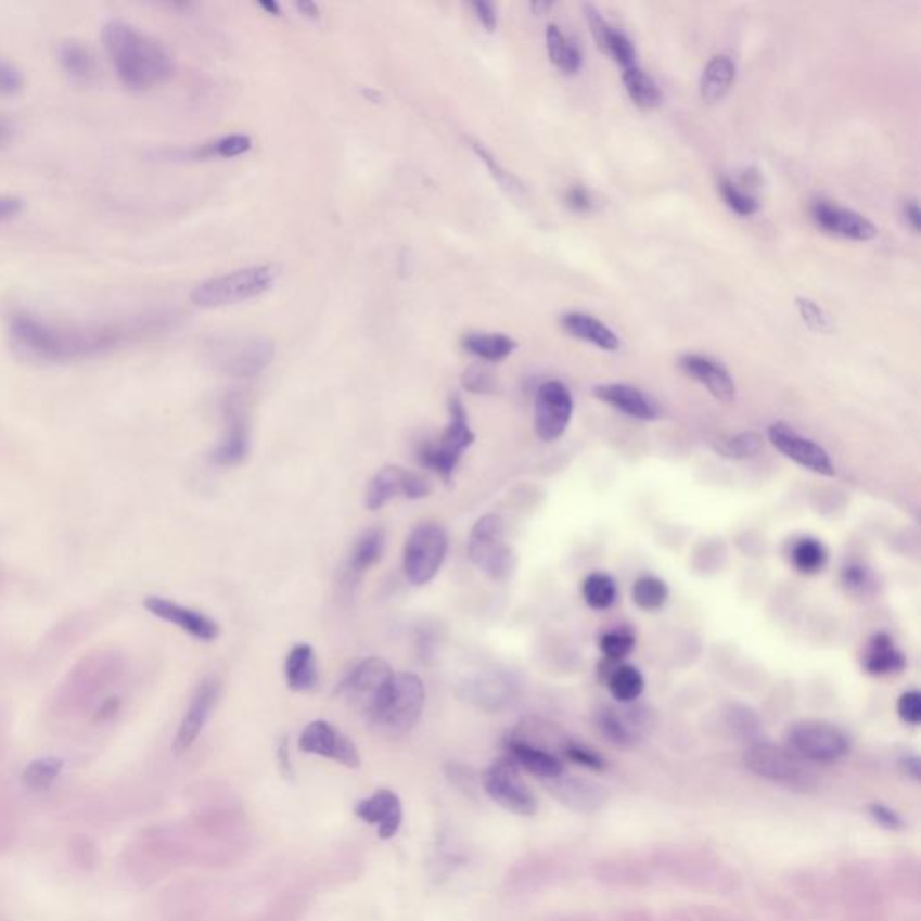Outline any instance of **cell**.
<instances>
[{"label":"cell","instance_id":"6da1fadb","mask_svg":"<svg viewBox=\"0 0 921 921\" xmlns=\"http://www.w3.org/2000/svg\"><path fill=\"white\" fill-rule=\"evenodd\" d=\"M163 319L132 317L103 322H53L27 311L10 317L8 335L15 354L38 363L100 357L157 332Z\"/></svg>","mask_w":921,"mask_h":921},{"label":"cell","instance_id":"7a4b0ae2","mask_svg":"<svg viewBox=\"0 0 921 921\" xmlns=\"http://www.w3.org/2000/svg\"><path fill=\"white\" fill-rule=\"evenodd\" d=\"M103 43L117 78L130 90L155 89L174 76L168 49L121 18H112L103 26Z\"/></svg>","mask_w":921,"mask_h":921},{"label":"cell","instance_id":"3957f363","mask_svg":"<svg viewBox=\"0 0 921 921\" xmlns=\"http://www.w3.org/2000/svg\"><path fill=\"white\" fill-rule=\"evenodd\" d=\"M425 707V685L414 674H395L384 693L371 709L368 720L374 729L391 737L411 731L422 718Z\"/></svg>","mask_w":921,"mask_h":921},{"label":"cell","instance_id":"277c9868","mask_svg":"<svg viewBox=\"0 0 921 921\" xmlns=\"http://www.w3.org/2000/svg\"><path fill=\"white\" fill-rule=\"evenodd\" d=\"M448 417L447 428L437 437V442L425 439L417 448L418 463L442 477L445 483L452 481L463 453L475 443L469 412L459 396H452L448 401Z\"/></svg>","mask_w":921,"mask_h":921},{"label":"cell","instance_id":"5b68a950","mask_svg":"<svg viewBox=\"0 0 921 921\" xmlns=\"http://www.w3.org/2000/svg\"><path fill=\"white\" fill-rule=\"evenodd\" d=\"M280 276L278 265H254L247 269L234 270L199 284L191 292V300L201 308L238 305L267 294L278 283Z\"/></svg>","mask_w":921,"mask_h":921},{"label":"cell","instance_id":"8992f818","mask_svg":"<svg viewBox=\"0 0 921 921\" xmlns=\"http://www.w3.org/2000/svg\"><path fill=\"white\" fill-rule=\"evenodd\" d=\"M469 557L488 578L506 579L515 567V553L506 542L504 522L496 513L481 516L469 537Z\"/></svg>","mask_w":921,"mask_h":921},{"label":"cell","instance_id":"52a82bcc","mask_svg":"<svg viewBox=\"0 0 921 921\" xmlns=\"http://www.w3.org/2000/svg\"><path fill=\"white\" fill-rule=\"evenodd\" d=\"M786 749L803 762L830 764L846 756L849 740L843 729L824 720H803L786 732Z\"/></svg>","mask_w":921,"mask_h":921},{"label":"cell","instance_id":"ba28073f","mask_svg":"<svg viewBox=\"0 0 921 921\" xmlns=\"http://www.w3.org/2000/svg\"><path fill=\"white\" fill-rule=\"evenodd\" d=\"M447 532L439 524L425 522L412 529L404 549V571L412 585L423 587L436 578L447 559Z\"/></svg>","mask_w":921,"mask_h":921},{"label":"cell","instance_id":"9c48e42d","mask_svg":"<svg viewBox=\"0 0 921 921\" xmlns=\"http://www.w3.org/2000/svg\"><path fill=\"white\" fill-rule=\"evenodd\" d=\"M483 786L486 794L490 795L491 800L504 810L522 817H532L537 814V797L522 780L521 770L510 756L497 759L485 770Z\"/></svg>","mask_w":921,"mask_h":921},{"label":"cell","instance_id":"30bf717a","mask_svg":"<svg viewBox=\"0 0 921 921\" xmlns=\"http://www.w3.org/2000/svg\"><path fill=\"white\" fill-rule=\"evenodd\" d=\"M216 362L231 376H254L261 373L274 358V343L267 337L231 335L215 344Z\"/></svg>","mask_w":921,"mask_h":921},{"label":"cell","instance_id":"8fae6325","mask_svg":"<svg viewBox=\"0 0 921 921\" xmlns=\"http://www.w3.org/2000/svg\"><path fill=\"white\" fill-rule=\"evenodd\" d=\"M395 671L384 658L368 657L355 664L338 685V695L368 716L393 679Z\"/></svg>","mask_w":921,"mask_h":921},{"label":"cell","instance_id":"7c38bea8","mask_svg":"<svg viewBox=\"0 0 921 921\" xmlns=\"http://www.w3.org/2000/svg\"><path fill=\"white\" fill-rule=\"evenodd\" d=\"M743 762L754 775L762 776L765 780L778 781V783L806 784L810 775L806 770L803 759L790 753L789 749L776 747L770 743H753L745 749Z\"/></svg>","mask_w":921,"mask_h":921},{"label":"cell","instance_id":"4fadbf2b","mask_svg":"<svg viewBox=\"0 0 921 921\" xmlns=\"http://www.w3.org/2000/svg\"><path fill=\"white\" fill-rule=\"evenodd\" d=\"M574 401L571 391L559 380H549L540 385L535 396V432L543 443H553L564 436Z\"/></svg>","mask_w":921,"mask_h":921},{"label":"cell","instance_id":"5bb4252c","mask_svg":"<svg viewBox=\"0 0 921 921\" xmlns=\"http://www.w3.org/2000/svg\"><path fill=\"white\" fill-rule=\"evenodd\" d=\"M431 494L432 485L425 475L401 469V466H384L374 474L373 479L369 481L366 508L369 511H379L396 497L420 500Z\"/></svg>","mask_w":921,"mask_h":921},{"label":"cell","instance_id":"9a60e30c","mask_svg":"<svg viewBox=\"0 0 921 921\" xmlns=\"http://www.w3.org/2000/svg\"><path fill=\"white\" fill-rule=\"evenodd\" d=\"M767 434H769V442L783 453L784 458L800 464L801 469L824 475V477L835 475V466L827 450L816 442H811L810 437L800 434L794 426L776 422L769 426Z\"/></svg>","mask_w":921,"mask_h":921},{"label":"cell","instance_id":"2e32d148","mask_svg":"<svg viewBox=\"0 0 921 921\" xmlns=\"http://www.w3.org/2000/svg\"><path fill=\"white\" fill-rule=\"evenodd\" d=\"M297 745L303 753L333 759L348 769H358L362 764L354 740L327 720L310 721L300 732Z\"/></svg>","mask_w":921,"mask_h":921},{"label":"cell","instance_id":"e0dca14e","mask_svg":"<svg viewBox=\"0 0 921 921\" xmlns=\"http://www.w3.org/2000/svg\"><path fill=\"white\" fill-rule=\"evenodd\" d=\"M810 215L817 229L830 236L844 238L852 242H871L879 234V229L869 218L830 201L814 202Z\"/></svg>","mask_w":921,"mask_h":921},{"label":"cell","instance_id":"ac0fdd59","mask_svg":"<svg viewBox=\"0 0 921 921\" xmlns=\"http://www.w3.org/2000/svg\"><path fill=\"white\" fill-rule=\"evenodd\" d=\"M144 606L152 616L171 623L199 641L213 642L220 638V625L213 617L206 616L204 612L179 605L163 596H148Z\"/></svg>","mask_w":921,"mask_h":921},{"label":"cell","instance_id":"d6986e66","mask_svg":"<svg viewBox=\"0 0 921 921\" xmlns=\"http://www.w3.org/2000/svg\"><path fill=\"white\" fill-rule=\"evenodd\" d=\"M220 680L216 677H206L196 688L195 695L191 699L190 707L186 711L184 718L180 721L179 731L175 737L174 753L177 756L188 753L193 743L201 737L202 729L206 727L216 701L220 695Z\"/></svg>","mask_w":921,"mask_h":921},{"label":"cell","instance_id":"ffe728a7","mask_svg":"<svg viewBox=\"0 0 921 921\" xmlns=\"http://www.w3.org/2000/svg\"><path fill=\"white\" fill-rule=\"evenodd\" d=\"M655 724L652 711L644 706H628L623 709L606 707L598 716V726L603 737L614 745L630 747L639 742Z\"/></svg>","mask_w":921,"mask_h":921},{"label":"cell","instance_id":"44dd1931","mask_svg":"<svg viewBox=\"0 0 921 921\" xmlns=\"http://www.w3.org/2000/svg\"><path fill=\"white\" fill-rule=\"evenodd\" d=\"M585 21L601 53L614 60L622 69H630L638 64V51L625 33L617 31L603 18L594 4H584Z\"/></svg>","mask_w":921,"mask_h":921},{"label":"cell","instance_id":"7402d4cb","mask_svg":"<svg viewBox=\"0 0 921 921\" xmlns=\"http://www.w3.org/2000/svg\"><path fill=\"white\" fill-rule=\"evenodd\" d=\"M355 816L379 828L380 839L395 837L404 822V806L393 790L382 789L368 800L358 801Z\"/></svg>","mask_w":921,"mask_h":921},{"label":"cell","instance_id":"603a6c76","mask_svg":"<svg viewBox=\"0 0 921 921\" xmlns=\"http://www.w3.org/2000/svg\"><path fill=\"white\" fill-rule=\"evenodd\" d=\"M679 363L680 369L690 379L704 385L711 395L715 396L716 400L724 401V404H731L734 400L737 385H734V380H732L729 371L720 362L704 357V355L690 354L680 357Z\"/></svg>","mask_w":921,"mask_h":921},{"label":"cell","instance_id":"cb8c5ba5","mask_svg":"<svg viewBox=\"0 0 921 921\" xmlns=\"http://www.w3.org/2000/svg\"><path fill=\"white\" fill-rule=\"evenodd\" d=\"M515 685L508 675L497 669H488L474 675L463 685V699L486 711H499L513 696Z\"/></svg>","mask_w":921,"mask_h":921},{"label":"cell","instance_id":"d4e9b609","mask_svg":"<svg viewBox=\"0 0 921 921\" xmlns=\"http://www.w3.org/2000/svg\"><path fill=\"white\" fill-rule=\"evenodd\" d=\"M594 396L612 409L636 418L641 422H653L661 417L657 404L641 389L628 384H603L594 389Z\"/></svg>","mask_w":921,"mask_h":921},{"label":"cell","instance_id":"484cf974","mask_svg":"<svg viewBox=\"0 0 921 921\" xmlns=\"http://www.w3.org/2000/svg\"><path fill=\"white\" fill-rule=\"evenodd\" d=\"M226 423V434L213 452V459L221 466H236L242 464L251 452V432L242 407L236 404L227 407Z\"/></svg>","mask_w":921,"mask_h":921},{"label":"cell","instance_id":"4316f807","mask_svg":"<svg viewBox=\"0 0 921 921\" xmlns=\"http://www.w3.org/2000/svg\"><path fill=\"white\" fill-rule=\"evenodd\" d=\"M508 751L519 769L527 770L529 775L537 776L540 780H557L564 772L562 762L553 753L522 738H510Z\"/></svg>","mask_w":921,"mask_h":921},{"label":"cell","instance_id":"83f0119b","mask_svg":"<svg viewBox=\"0 0 921 921\" xmlns=\"http://www.w3.org/2000/svg\"><path fill=\"white\" fill-rule=\"evenodd\" d=\"M284 680L294 693H310L319 685L316 650L306 642L295 644L284 658Z\"/></svg>","mask_w":921,"mask_h":921},{"label":"cell","instance_id":"f1b7e54d","mask_svg":"<svg viewBox=\"0 0 921 921\" xmlns=\"http://www.w3.org/2000/svg\"><path fill=\"white\" fill-rule=\"evenodd\" d=\"M562 328L571 337L592 344L603 351H617L619 344H622L612 328L606 327L605 322H601L600 319L584 314V311L565 314L562 317Z\"/></svg>","mask_w":921,"mask_h":921},{"label":"cell","instance_id":"f546056e","mask_svg":"<svg viewBox=\"0 0 921 921\" xmlns=\"http://www.w3.org/2000/svg\"><path fill=\"white\" fill-rule=\"evenodd\" d=\"M862 668L866 674L874 677L900 674L901 669L906 668V657L887 634H874L864 650Z\"/></svg>","mask_w":921,"mask_h":921},{"label":"cell","instance_id":"4dcf8cb0","mask_svg":"<svg viewBox=\"0 0 921 921\" xmlns=\"http://www.w3.org/2000/svg\"><path fill=\"white\" fill-rule=\"evenodd\" d=\"M737 78V65L726 54H716L707 62L701 76V95L706 103L726 98Z\"/></svg>","mask_w":921,"mask_h":921},{"label":"cell","instance_id":"1f68e13d","mask_svg":"<svg viewBox=\"0 0 921 921\" xmlns=\"http://www.w3.org/2000/svg\"><path fill=\"white\" fill-rule=\"evenodd\" d=\"M385 533L380 527H373L363 533L349 554L348 574L351 579H360L369 568L379 564L384 557Z\"/></svg>","mask_w":921,"mask_h":921},{"label":"cell","instance_id":"d6a6232c","mask_svg":"<svg viewBox=\"0 0 921 921\" xmlns=\"http://www.w3.org/2000/svg\"><path fill=\"white\" fill-rule=\"evenodd\" d=\"M464 351L486 362H502L516 349L513 338L502 333H466L461 338Z\"/></svg>","mask_w":921,"mask_h":921},{"label":"cell","instance_id":"836d02e7","mask_svg":"<svg viewBox=\"0 0 921 921\" xmlns=\"http://www.w3.org/2000/svg\"><path fill=\"white\" fill-rule=\"evenodd\" d=\"M546 48H548L551 64L564 74H576L584 65L581 49L565 37V33L557 24H549L546 29Z\"/></svg>","mask_w":921,"mask_h":921},{"label":"cell","instance_id":"e575fe53","mask_svg":"<svg viewBox=\"0 0 921 921\" xmlns=\"http://www.w3.org/2000/svg\"><path fill=\"white\" fill-rule=\"evenodd\" d=\"M60 67L76 84H90L95 78L94 54L76 40H67L59 49Z\"/></svg>","mask_w":921,"mask_h":921},{"label":"cell","instance_id":"d590c367","mask_svg":"<svg viewBox=\"0 0 921 921\" xmlns=\"http://www.w3.org/2000/svg\"><path fill=\"white\" fill-rule=\"evenodd\" d=\"M623 84L627 89L628 98L641 111H653L663 103V92L655 84V79L639 65L623 71Z\"/></svg>","mask_w":921,"mask_h":921},{"label":"cell","instance_id":"8d00e7d4","mask_svg":"<svg viewBox=\"0 0 921 921\" xmlns=\"http://www.w3.org/2000/svg\"><path fill=\"white\" fill-rule=\"evenodd\" d=\"M606 686L619 704H632L644 690V679L636 666L619 664L606 677Z\"/></svg>","mask_w":921,"mask_h":921},{"label":"cell","instance_id":"74e56055","mask_svg":"<svg viewBox=\"0 0 921 921\" xmlns=\"http://www.w3.org/2000/svg\"><path fill=\"white\" fill-rule=\"evenodd\" d=\"M790 560L795 571L810 576V574L821 573L822 568L827 567L828 551L824 543L819 542L817 538H800L792 546Z\"/></svg>","mask_w":921,"mask_h":921},{"label":"cell","instance_id":"f35d334b","mask_svg":"<svg viewBox=\"0 0 921 921\" xmlns=\"http://www.w3.org/2000/svg\"><path fill=\"white\" fill-rule=\"evenodd\" d=\"M584 600L594 611H606L617 598L616 581L605 573H592L585 578L581 587Z\"/></svg>","mask_w":921,"mask_h":921},{"label":"cell","instance_id":"ab89813d","mask_svg":"<svg viewBox=\"0 0 921 921\" xmlns=\"http://www.w3.org/2000/svg\"><path fill=\"white\" fill-rule=\"evenodd\" d=\"M253 148V141L243 136V133H232L226 138L216 139V141L207 142L199 150L190 152V157L193 158H232L245 155Z\"/></svg>","mask_w":921,"mask_h":921},{"label":"cell","instance_id":"60d3db41","mask_svg":"<svg viewBox=\"0 0 921 921\" xmlns=\"http://www.w3.org/2000/svg\"><path fill=\"white\" fill-rule=\"evenodd\" d=\"M715 450L718 456L729 459L756 458L764 450V437L758 432H740L737 436L727 437L716 443Z\"/></svg>","mask_w":921,"mask_h":921},{"label":"cell","instance_id":"b9f144b4","mask_svg":"<svg viewBox=\"0 0 921 921\" xmlns=\"http://www.w3.org/2000/svg\"><path fill=\"white\" fill-rule=\"evenodd\" d=\"M669 590L663 579L655 576H642L632 587V600L641 611L653 612L663 609L668 601Z\"/></svg>","mask_w":921,"mask_h":921},{"label":"cell","instance_id":"7bdbcfd3","mask_svg":"<svg viewBox=\"0 0 921 921\" xmlns=\"http://www.w3.org/2000/svg\"><path fill=\"white\" fill-rule=\"evenodd\" d=\"M720 195L731 212L740 216H753L759 212V202L753 193L742 190L731 179H721Z\"/></svg>","mask_w":921,"mask_h":921},{"label":"cell","instance_id":"ee69618b","mask_svg":"<svg viewBox=\"0 0 921 921\" xmlns=\"http://www.w3.org/2000/svg\"><path fill=\"white\" fill-rule=\"evenodd\" d=\"M64 764L60 759L48 758L33 762L24 772V783L33 790H46L51 786L60 772H62Z\"/></svg>","mask_w":921,"mask_h":921},{"label":"cell","instance_id":"f6af8a7d","mask_svg":"<svg viewBox=\"0 0 921 921\" xmlns=\"http://www.w3.org/2000/svg\"><path fill=\"white\" fill-rule=\"evenodd\" d=\"M795 308L800 311L801 321L806 328L816 333H828L833 330V322L827 311L810 297H795Z\"/></svg>","mask_w":921,"mask_h":921},{"label":"cell","instance_id":"bcb514c9","mask_svg":"<svg viewBox=\"0 0 921 921\" xmlns=\"http://www.w3.org/2000/svg\"><path fill=\"white\" fill-rule=\"evenodd\" d=\"M634 647H636V638L625 628L611 630L600 638L601 652L609 661H622V658L630 655Z\"/></svg>","mask_w":921,"mask_h":921},{"label":"cell","instance_id":"7dc6e473","mask_svg":"<svg viewBox=\"0 0 921 921\" xmlns=\"http://www.w3.org/2000/svg\"><path fill=\"white\" fill-rule=\"evenodd\" d=\"M844 589L848 590L849 594L862 596L868 594L869 589L873 587V578L869 573L868 567L862 564H849L843 568L841 574Z\"/></svg>","mask_w":921,"mask_h":921},{"label":"cell","instance_id":"c3c4849f","mask_svg":"<svg viewBox=\"0 0 921 921\" xmlns=\"http://www.w3.org/2000/svg\"><path fill=\"white\" fill-rule=\"evenodd\" d=\"M472 148H474V152L477 153V157L486 164V168L490 169L491 175L496 177V180L500 186H504L506 190L510 191L522 190L521 182H519L513 175L508 174V171H506V169L497 163V158L494 157L486 148L481 146L479 142H472Z\"/></svg>","mask_w":921,"mask_h":921},{"label":"cell","instance_id":"681fc988","mask_svg":"<svg viewBox=\"0 0 921 921\" xmlns=\"http://www.w3.org/2000/svg\"><path fill=\"white\" fill-rule=\"evenodd\" d=\"M463 385L464 389L474 393V395H491L497 389V382L491 373H488L486 369L477 368V366L464 371Z\"/></svg>","mask_w":921,"mask_h":921},{"label":"cell","instance_id":"f907efd6","mask_svg":"<svg viewBox=\"0 0 921 921\" xmlns=\"http://www.w3.org/2000/svg\"><path fill=\"white\" fill-rule=\"evenodd\" d=\"M898 716L909 726H918L921 721V695L920 691H907L898 699L896 704Z\"/></svg>","mask_w":921,"mask_h":921},{"label":"cell","instance_id":"816d5d0a","mask_svg":"<svg viewBox=\"0 0 921 921\" xmlns=\"http://www.w3.org/2000/svg\"><path fill=\"white\" fill-rule=\"evenodd\" d=\"M24 87V76L15 65L0 59V95H15Z\"/></svg>","mask_w":921,"mask_h":921},{"label":"cell","instance_id":"f5cc1de1","mask_svg":"<svg viewBox=\"0 0 921 921\" xmlns=\"http://www.w3.org/2000/svg\"><path fill=\"white\" fill-rule=\"evenodd\" d=\"M565 756L574 764L584 765L587 769L601 770L605 767V762L600 754H596L594 751L578 745V743H568L565 747Z\"/></svg>","mask_w":921,"mask_h":921},{"label":"cell","instance_id":"db71d44e","mask_svg":"<svg viewBox=\"0 0 921 921\" xmlns=\"http://www.w3.org/2000/svg\"><path fill=\"white\" fill-rule=\"evenodd\" d=\"M565 202L576 213H587L592 207V199H590V193L584 186H573L565 195Z\"/></svg>","mask_w":921,"mask_h":921},{"label":"cell","instance_id":"11a10c76","mask_svg":"<svg viewBox=\"0 0 921 921\" xmlns=\"http://www.w3.org/2000/svg\"><path fill=\"white\" fill-rule=\"evenodd\" d=\"M729 718H731L732 726L743 732H751L753 729H756V726H758V721L754 718L753 711H749L747 707H732L731 713H729Z\"/></svg>","mask_w":921,"mask_h":921},{"label":"cell","instance_id":"9f6ffc18","mask_svg":"<svg viewBox=\"0 0 921 921\" xmlns=\"http://www.w3.org/2000/svg\"><path fill=\"white\" fill-rule=\"evenodd\" d=\"M474 8L475 16L479 18L481 24L485 27L486 31L494 33L497 27V11L496 5L491 4V2H474L472 4Z\"/></svg>","mask_w":921,"mask_h":921},{"label":"cell","instance_id":"6f0895ef","mask_svg":"<svg viewBox=\"0 0 921 921\" xmlns=\"http://www.w3.org/2000/svg\"><path fill=\"white\" fill-rule=\"evenodd\" d=\"M871 816L874 817V821L882 824V827L890 828V830L900 828V817L896 816L895 811L891 810V808H887L885 805L871 806Z\"/></svg>","mask_w":921,"mask_h":921},{"label":"cell","instance_id":"680465c9","mask_svg":"<svg viewBox=\"0 0 921 921\" xmlns=\"http://www.w3.org/2000/svg\"><path fill=\"white\" fill-rule=\"evenodd\" d=\"M22 212V201L16 196L0 195V223L15 218Z\"/></svg>","mask_w":921,"mask_h":921},{"label":"cell","instance_id":"91938a15","mask_svg":"<svg viewBox=\"0 0 921 921\" xmlns=\"http://www.w3.org/2000/svg\"><path fill=\"white\" fill-rule=\"evenodd\" d=\"M278 762H280V770L281 775L286 776V778H294V769H292V764H290V753H289V742H286V738H283L280 743V747H278Z\"/></svg>","mask_w":921,"mask_h":921},{"label":"cell","instance_id":"94428289","mask_svg":"<svg viewBox=\"0 0 921 921\" xmlns=\"http://www.w3.org/2000/svg\"><path fill=\"white\" fill-rule=\"evenodd\" d=\"M904 216H906L907 223L911 226L912 231L920 232L921 213L917 201L906 202V206H904Z\"/></svg>","mask_w":921,"mask_h":921},{"label":"cell","instance_id":"6125c7cd","mask_svg":"<svg viewBox=\"0 0 921 921\" xmlns=\"http://www.w3.org/2000/svg\"><path fill=\"white\" fill-rule=\"evenodd\" d=\"M901 767H904L907 775L912 776L914 780L920 778V759H918L917 756H909V758L904 759V762H901Z\"/></svg>","mask_w":921,"mask_h":921},{"label":"cell","instance_id":"be15d7a7","mask_svg":"<svg viewBox=\"0 0 921 921\" xmlns=\"http://www.w3.org/2000/svg\"><path fill=\"white\" fill-rule=\"evenodd\" d=\"M297 10H299L306 18H314V21H317L319 15H321V13H319V8H317V4H314V2H299V4H297Z\"/></svg>","mask_w":921,"mask_h":921},{"label":"cell","instance_id":"e7e4bbea","mask_svg":"<svg viewBox=\"0 0 921 921\" xmlns=\"http://www.w3.org/2000/svg\"><path fill=\"white\" fill-rule=\"evenodd\" d=\"M259 8H261V10L264 11H267L269 15L280 16V4H276V2H272V0H261V2H259Z\"/></svg>","mask_w":921,"mask_h":921},{"label":"cell","instance_id":"03108f58","mask_svg":"<svg viewBox=\"0 0 921 921\" xmlns=\"http://www.w3.org/2000/svg\"><path fill=\"white\" fill-rule=\"evenodd\" d=\"M553 8V2H533L532 10L535 15H543L546 11L551 10Z\"/></svg>","mask_w":921,"mask_h":921},{"label":"cell","instance_id":"003e7915","mask_svg":"<svg viewBox=\"0 0 921 921\" xmlns=\"http://www.w3.org/2000/svg\"><path fill=\"white\" fill-rule=\"evenodd\" d=\"M10 136H11L10 125H8V123H5L4 119H0V146H2V144H4V142H8V139H10Z\"/></svg>","mask_w":921,"mask_h":921}]
</instances>
